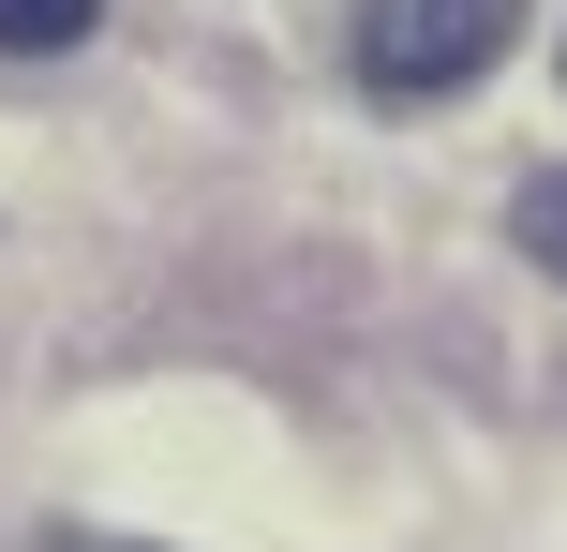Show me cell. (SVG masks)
Listing matches in <instances>:
<instances>
[{
  "label": "cell",
  "instance_id": "6da1fadb",
  "mask_svg": "<svg viewBox=\"0 0 567 552\" xmlns=\"http://www.w3.org/2000/svg\"><path fill=\"white\" fill-rule=\"evenodd\" d=\"M523 45V0H359V90L433 105V90H478Z\"/></svg>",
  "mask_w": 567,
  "mask_h": 552
},
{
  "label": "cell",
  "instance_id": "7a4b0ae2",
  "mask_svg": "<svg viewBox=\"0 0 567 552\" xmlns=\"http://www.w3.org/2000/svg\"><path fill=\"white\" fill-rule=\"evenodd\" d=\"M105 30V0H0V60H60Z\"/></svg>",
  "mask_w": 567,
  "mask_h": 552
},
{
  "label": "cell",
  "instance_id": "3957f363",
  "mask_svg": "<svg viewBox=\"0 0 567 552\" xmlns=\"http://www.w3.org/2000/svg\"><path fill=\"white\" fill-rule=\"evenodd\" d=\"M508 239H523V254H538L553 284H567V165H538V179H523V209H508Z\"/></svg>",
  "mask_w": 567,
  "mask_h": 552
},
{
  "label": "cell",
  "instance_id": "277c9868",
  "mask_svg": "<svg viewBox=\"0 0 567 552\" xmlns=\"http://www.w3.org/2000/svg\"><path fill=\"white\" fill-rule=\"evenodd\" d=\"M45 552H150V538H90V523H60V538H45Z\"/></svg>",
  "mask_w": 567,
  "mask_h": 552
}]
</instances>
